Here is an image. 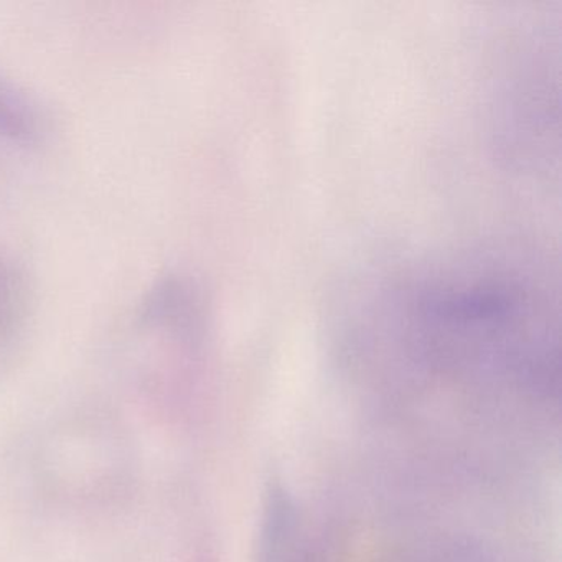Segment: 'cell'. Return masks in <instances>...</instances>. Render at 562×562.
<instances>
[{
  "mask_svg": "<svg viewBox=\"0 0 562 562\" xmlns=\"http://www.w3.org/2000/svg\"><path fill=\"white\" fill-rule=\"evenodd\" d=\"M24 311V282L12 265L0 259V331L9 330Z\"/></svg>",
  "mask_w": 562,
  "mask_h": 562,
  "instance_id": "6da1fadb",
  "label": "cell"
}]
</instances>
